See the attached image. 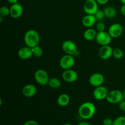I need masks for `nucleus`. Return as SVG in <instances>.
Wrapping results in <instances>:
<instances>
[{"label":"nucleus","mask_w":125,"mask_h":125,"mask_svg":"<svg viewBox=\"0 0 125 125\" xmlns=\"http://www.w3.org/2000/svg\"><path fill=\"white\" fill-rule=\"evenodd\" d=\"M33 56L31 48L29 46L21 47L18 51V56L22 60H28Z\"/></svg>","instance_id":"15"},{"label":"nucleus","mask_w":125,"mask_h":125,"mask_svg":"<svg viewBox=\"0 0 125 125\" xmlns=\"http://www.w3.org/2000/svg\"><path fill=\"white\" fill-rule=\"evenodd\" d=\"M118 107H119L120 110L122 112H125V100H123V101H121L119 104H118Z\"/></svg>","instance_id":"29"},{"label":"nucleus","mask_w":125,"mask_h":125,"mask_svg":"<svg viewBox=\"0 0 125 125\" xmlns=\"http://www.w3.org/2000/svg\"><path fill=\"white\" fill-rule=\"evenodd\" d=\"M78 125H90L89 124V123H88V122H81V123H79Z\"/></svg>","instance_id":"34"},{"label":"nucleus","mask_w":125,"mask_h":125,"mask_svg":"<svg viewBox=\"0 0 125 125\" xmlns=\"http://www.w3.org/2000/svg\"><path fill=\"white\" fill-rule=\"evenodd\" d=\"M104 82V77L103 74L100 73H95L92 74L89 78V83L93 87L101 86Z\"/></svg>","instance_id":"12"},{"label":"nucleus","mask_w":125,"mask_h":125,"mask_svg":"<svg viewBox=\"0 0 125 125\" xmlns=\"http://www.w3.org/2000/svg\"><path fill=\"white\" fill-rule=\"evenodd\" d=\"M75 63V59L74 56L69 54H65L62 56L59 61L60 67L65 70L70 69L74 66Z\"/></svg>","instance_id":"6"},{"label":"nucleus","mask_w":125,"mask_h":125,"mask_svg":"<svg viewBox=\"0 0 125 125\" xmlns=\"http://www.w3.org/2000/svg\"><path fill=\"white\" fill-rule=\"evenodd\" d=\"M120 1L123 4H125V0H120Z\"/></svg>","instance_id":"35"},{"label":"nucleus","mask_w":125,"mask_h":125,"mask_svg":"<svg viewBox=\"0 0 125 125\" xmlns=\"http://www.w3.org/2000/svg\"><path fill=\"white\" fill-rule=\"evenodd\" d=\"M95 17L96 18V20L98 21H101V20H103L104 18L105 17V14L103 10H98L97 12L95 13Z\"/></svg>","instance_id":"26"},{"label":"nucleus","mask_w":125,"mask_h":125,"mask_svg":"<svg viewBox=\"0 0 125 125\" xmlns=\"http://www.w3.org/2000/svg\"><path fill=\"white\" fill-rule=\"evenodd\" d=\"M63 125H72L70 124V123H65V124H63Z\"/></svg>","instance_id":"37"},{"label":"nucleus","mask_w":125,"mask_h":125,"mask_svg":"<svg viewBox=\"0 0 125 125\" xmlns=\"http://www.w3.org/2000/svg\"><path fill=\"white\" fill-rule=\"evenodd\" d=\"M7 1L9 3L11 4H13L18 2V0H7Z\"/></svg>","instance_id":"33"},{"label":"nucleus","mask_w":125,"mask_h":125,"mask_svg":"<svg viewBox=\"0 0 125 125\" xmlns=\"http://www.w3.org/2000/svg\"><path fill=\"white\" fill-rule=\"evenodd\" d=\"M114 120L111 118H104L103 121V125H113Z\"/></svg>","instance_id":"28"},{"label":"nucleus","mask_w":125,"mask_h":125,"mask_svg":"<svg viewBox=\"0 0 125 125\" xmlns=\"http://www.w3.org/2000/svg\"><path fill=\"white\" fill-rule=\"evenodd\" d=\"M70 101V98L68 94H63L58 96L57 99V103L61 107H65Z\"/></svg>","instance_id":"19"},{"label":"nucleus","mask_w":125,"mask_h":125,"mask_svg":"<svg viewBox=\"0 0 125 125\" xmlns=\"http://www.w3.org/2000/svg\"><path fill=\"white\" fill-rule=\"evenodd\" d=\"M113 125H125V117L119 116L114 120Z\"/></svg>","instance_id":"25"},{"label":"nucleus","mask_w":125,"mask_h":125,"mask_svg":"<svg viewBox=\"0 0 125 125\" xmlns=\"http://www.w3.org/2000/svg\"><path fill=\"white\" fill-rule=\"evenodd\" d=\"M96 112V106L93 103L87 101L82 104L78 109L79 117L84 120H89L92 118Z\"/></svg>","instance_id":"1"},{"label":"nucleus","mask_w":125,"mask_h":125,"mask_svg":"<svg viewBox=\"0 0 125 125\" xmlns=\"http://www.w3.org/2000/svg\"><path fill=\"white\" fill-rule=\"evenodd\" d=\"M96 21L97 20L94 15L86 14L82 20V24L85 28H90L95 25Z\"/></svg>","instance_id":"17"},{"label":"nucleus","mask_w":125,"mask_h":125,"mask_svg":"<svg viewBox=\"0 0 125 125\" xmlns=\"http://www.w3.org/2000/svg\"><path fill=\"white\" fill-rule=\"evenodd\" d=\"M32 51L33 56L37 57V58H39L41 57L43 53V50L42 48L39 45L32 48Z\"/></svg>","instance_id":"22"},{"label":"nucleus","mask_w":125,"mask_h":125,"mask_svg":"<svg viewBox=\"0 0 125 125\" xmlns=\"http://www.w3.org/2000/svg\"><path fill=\"white\" fill-rule=\"evenodd\" d=\"M98 4L100 5H106L108 2L109 0H96Z\"/></svg>","instance_id":"31"},{"label":"nucleus","mask_w":125,"mask_h":125,"mask_svg":"<svg viewBox=\"0 0 125 125\" xmlns=\"http://www.w3.org/2000/svg\"><path fill=\"white\" fill-rule=\"evenodd\" d=\"M98 34V32L94 28H87L86 30L84 31L83 36L85 40L87 41H92V40H95L96 35Z\"/></svg>","instance_id":"18"},{"label":"nucleus","mask_w":125,"mask_h":125,"mask_svg":"<svg viewBox=\"0 0 125 125\" xmlns=\"http://www.w3.org/2000/svg\"><path fill=\"white\" fill-rule=\"evenodd\" d=\"M106 100L110 104H119L124 100L123 94L119 90H111L109 92Z\"/></svg>","instance_id":"3"},{"label":"nucleus","mask_w":125,"mask_h":125,"mask_svg":"<svg viewBox=\"0 0 125 125\" xmlns=\"http://www.w3.org/2000/svg\"><path fill=\"white\" fill-rule=\"evenodd\" d=\"M105 17L108 18H113L117 15V10L115 8L112 6H107L103 9Z\"/></svg>","instance_id":"20"},{"label":"nucleus","mask_w":125,"mask_h":125,"mask_svg":"<svg viewBox=\"0 0 125 125\" xmlns=\"http://www.w3.org/2000/svg\"><path fill=\"white\" fill-rule=\"evenodd\" d=\"M62 78L65 82L68 83H73L76 81L78 78V74L74 70H65L62 74Z\"/></svg>","instance_id":"8"},{"label":"nucleus","mask_w":125,"mask_h":125,"mask_svg":"<svg viewBox=\"0 0 125 125\" xmlns=\"http://www.w3.org/2000/svg\"><path fill=\"white\" fill-rule=\"evenodd\" d=\"M34 78L37 83L40 85H48L50 79L47 72L43 69H39L35 72Z\"/></svg>","instance_id":"4"},{"label":"nucleus","mask_w":125,"mask_h":125,"mask_svg":"<svg viewBox=\"0 0 125 125\" xmlns=\"http://www.w3.org/2000/svg\"><path fill=\"white\" fill-rule=\"evenodd\" d=\"M98 5L96 0H86L83 6V9L86 14L95 15L99 9Z\"/></svg>","instance_id":"7"},{"label":"nucleus","mask_w":125,"mask_h":125,"mask_svg":"<svg viewBox=\"0 0 125 125\" xmlns=\"http://www.w3.org/2000/svg\"><path fill=\"white\" fill-rule=\"evenodd\" d=\"M123 32V28L120 23H114L109 28L108 32L112 39H116L122 35Z\"/></svg>","instance_id":"11"},{"label":"nucleus","mask_w":125,"mask_h":125,"mask_svg":"<svg viewBox=\"0 0 125 125\" xmlns=\"http://www.w3.org/2000/svg\"><path fill=\"white\" fill-rule=\"evenodd\" d=\"M37 93V88L33 84H27L23 86L22 89V94L26 98H32Z\"/></svg>","instance_id":"16"},{"label":"nucleus","mask_w":125,"mask_h":125,"mask_svg":"<svg viewBox=\"0 0 125 125\" xmlns=\"http://www.w3.org/2000/svg\"><path fill=\"white\" fill-rule=\"evenodd\" d=\"M40 35L35 30L29 29L24 34V41L26 46L30 48H34L39 45L40 43Z\"/></svg>","instance_id":"2"},{"label":"nucleus","mask_w":125,"mask_h":125,"mask_svg":"<svg viewBox=\"0 0 125 125\" xmlns=\"http://www.w3.org/2000/svg\"><path fill=\"white\" fill-rule=\"evenodd\" d=\"M123 55H124V52L122 49L119 48H115L113 49L112 56L116 59H121L123 57Z\"/></svg>","instance_id":"23"},{"label":"nucleus","mask_w":125,"mask_h":125,"mask_svg":"<svg viewBox=\"0 0 125 125\" xmlns=\"http://www.w3.org/2000/svg\"><path fill=\"white\" fill-rule=\"evenodd\" d=\"M23 125H39V123L35 120H28L27 122H26L25 123L23 124Z\"/></svg>","instance_id":"30"},{"label":"nucleus","mask_w":125,"mask_h":125,"mask_svg":"<svg viewBox=\"0 0 125 125\" xmlns=\"http://www.w3.org/2000/svg\"><path fill=\"white\" fill-rule=\"evenodd\" d=\"M109 91L106 87L103 85L96 87L93 92V96L94 98L98 101L106 100Z\"/></svg>","instance_id":"9"},{"label":"nucleus","mask_w":125,"mask_h":125,"mask_svg":"<svg viewBox=\"0 0 125 125\" xmlns=\"http://www.w3.org/2000/svg\"><path fill=\"white\" fill-rule=\"evenodd\" d=\"M123 97H124V100H125V89L124 91H123Z\"/></svg>","instance_id":"36"},{"label":"nucleus","mask_w":125,"mask_h":125,"mask_svg":"<svg viewBox=\"0 0 125 125\" xmlns=\"http://www.w3.org/2000/svg\"><path fill=\"white\" fill-rule=\"evenodd\" d=\"M23 13V6L20 3L13 4L10 7V15L13 18H18Z\"/></svg>","instance_id":"14"},{"label":"nucleus","mask_w":125,"mask_h":125,"mask_svg":"<svg viewBox=\"0 0 125 125\" xmlns=\"http://www.w3.org/2000/svg\"><path fill=\"white\" fill-rule=\"evenodd\" d=\"M95 29L98 32H100L105 31L106 29V26H105L104 23H103L101 21H99L96 23V26H95Z\"/></svg>","instance_id":"27"},{"label":"nucleus","mask_w":125,"mask_h":125,"mask_svg":"<svg viewBox=\"0 0 125 125\" xmlns=\"http://www.w3.org/2000/svg\"><path fill=\"white\" fill-rule=\"evenodd\" d=\"M120 13L123 16H125V4H123L120 7Z\"/></svg>","instance_id":"32"},{"label":"nucleus","mask_w":125,"mask_h":125,"mask_svg":"<svg viewBox=\"0 0 125 125\" xmlns=\"http://www.w3.org/2000/svg\"><path fill=\"white\" fill-rule=\"evenodd\" d=\"M62 49L65 54L74 56L78 52V48L74 42L72 40H65L62 44Z\"/></svg>","instance_id":"5"},{"label":"nucleus","mask_w":125,"mask_h":125,"mask_svg":"<svg viewBox=\"0 0 125 125\" xmlns=\"http://www.w3.org/2000/svg\"><path fill=\"white\" fill-rule=\"evenodd\" d=\"M48 85L51 89H57L61 87V81L57 78H51L49 80Z\"/></svg>","instance_id":"21"},{"label":"nucleus","mask_w":125,"mask_h":125,"mask_svg":"<svg viewBox=\"0 0 125 125\" xmlns=\"http://www.w3.org/2000/svg\"><path fill=\"white\" fill-rule=\"evenodd\" d=\"M113 49L109 45H104L101 46L98 51V56L101 59L107 60L111 58L112 56Z\"/></svg>","instance_id":"13"},{"label":"nucleus","mask_w":125,"mask_h":125,"mask_svg":"<svg viewBox=\"0 0 125 125\" xmlns=\"http://www.w3.org/2000/svg\"><path fill=\"white\" fill-rule=\"evenodd\" d=\"M10 15V8L7 6H2L0 8V16L2 17H7Z\"/></svg>","instance_id":"24"},{"label":"nucleus","mask_w":125,"mask_h":125,"mask_svg":"<svg viewBox=\"0 0 125 125\" xmlns=\"http://www.w3.org/2000/svg\"><path fill=\"white\" fill-rule=\"evenodd\" d=\"M112 39V38L111 37L108 32L103 31L98 32L95 40L99 45L101 46H104V45H110Z\"/></svg>","instance_id":"10"}]
</instances>
